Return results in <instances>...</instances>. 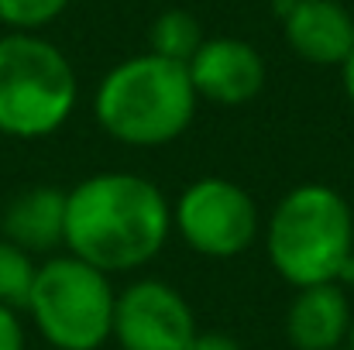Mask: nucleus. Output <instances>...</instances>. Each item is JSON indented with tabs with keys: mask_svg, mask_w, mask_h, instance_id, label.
<instances>
[{
	"mask_svg": "<svg viewBox=\"0 0 354 350\" xmlns=\"http://www.w3.org/2000/svg\"><path fill=\"white\" fill-rule=\"evenodd\" d=\"M172 237V203L134 172H100L66 189V251L107 275L155 261Z\"/></svg>",
	"mask_w": 354,
	"mask_h": 350,
	"instance_id": "1",
	"label": "nucleus"
},
{
	"mask_svg": "<svg viewBox=\"0 0 354 350\" xmlns=\"http://www.w3.org/2000/svg\"><path fill=\"white\" fill-rule=\"evenodd\" d=\"M196 90L183 62L141 52L118 62L93 93V117L107 137L127 148H165L196 117Z\"/></svg>",
	"mask_w": 354,
	"mask_h": 350,
	"instance_id": "2",
	"label": "nucleus"
},
{
	"mask_svg": "<svg viewBox=\"0 0 354 350\" xmlns=\"http://www.w3.org/2000/svg\"><path fill=\"white\" fill-rule=\"evenodd\" d=\"M265 247L275 275L292 289L337 282L354 254V210L334 186H292L272 210Z\"/></svg>",
	"mask_w": 354,
	"mask_h": 350,
	"instance_id": "3",
	"label": "nucleus"
},
{
	"mask_svg": "<svg viewBox=\"0 0 354 350\" xmlns=\"http://www.w3.org/2000/svg\"><path fill=\"white\" fill-rule=\"evenodd\" d=\"M80 83L69 55L38 31L0 35V134L41 141L66 127Z\"/></svg>",
	"mask_w": 354,
	"mask_h": 350,
	"instance_id": "4",
	"label": "nucleus"
},
{
	"mask_svg": "<svg viewBox=\"0 0 354 350\" xmlns=\"http://www.w3.org/2000/svg\"><path fill=\"white\" fill-rule=\"evenodd\" d=\"M114 299L107 271L73 254H52L38 264L24 309L55 350H100L114 330Z\"/></svg>",
	"mask_w": 354,
	"mask_h": 350,
	"instance_id": "5",
	"label": "nucleus"
},
{
	"mask_svg": "<svg viewBox=\"0 0 354 350\" xmlns=\"http://www.w3.org/2000/svg\"><path fill=\"white\" fill-rule=\"evenodd\" d=\"M258 231V203L244 186L224 175H203L189 182L172 203V233H179L189 251L210 261H231L244 254Z\"/></svg>",
	"mask_w": 354,
	"mask_h": 350,
	"instance_id": "6",
	"label": "nucleus"
},
{
	"mask_svg": "<svg viewBox=\"0 0 354 350\" xmlns=\"http://www.w3.org/2000/svg\"><path fill=\"white\" fill-rule=\"evenodd\" d=\"M196 330L193 306L169 282L138 278L114 299L111 337L120 350H186Z\"/></svg>",
	"mask_w": 354,
	"mask_h": 350,
	"instance_id": "7",
	"label": "nucleus"
},
{
	"mask_svg": "<svg viewBox=\"0 0 354 350\" xmlns=\"http://www.w3.org/2000/svg\"><path fill=\"white\" fill-rule=\"evenodd\" d=\"M186 72L196 97L221 107H241L254 100L268 79L261 52L251 41L231 38V35L207 38L196 48V55L186 62Z\"/></svg>",
	"mask_w": 354,
	"mask_h": 350,
	"instance_id": "8",
	"label": "nucleus"
},
{
	"mask_svg": "<svg viewBox=\"0 0 354 350\" xmlns=\"http://www.w3.org/2000/svg\"><path fill=\"white\" fill-rule=\"evenodd\" d=\"M282 17V38L310 66H337L354 48V14L341 0H296Z\"/></svg>",
	"mask_w": 354,
	"mask_h": 350,
	"instance_id": "9",
	"label": "nucleus"
},
{
	"mask_svg": "<svg viewBox=\"0 0 354 350\" xmlns=\"http://www.w3.org/2000/svg\"><path fill=\"white\" fill-rule=\"evenodd\" d=\"M351 320V299L341 282L306 285V289H296L286 309V340L296 350L344 347Z\"/></svg>",
	"mask_w": 354,
	"mask_h": 350,
	"instance_id": "10",
	"label": "nucleus"
},
{
	"mask_svg": "<svg viewBox=\"0 0 354 350\" xmlns=\"http://www.w3.org/2000/svg\"><path fill=\"white\" fill-rule=\"evenodd\" d=\"M0 237L28 254H48L66 244V189L28 186L21 189L0 217Z\"/></svg>",
	"mask_w": 354,
	"mask_h": 350,
	"instance_id": "11",
	"label": "nucleus"
},
{
	"mask_svg": "<svg viewBox=\"0 0 354 350\" xmlns=\"http://www.w3.org/2000/svg\"><path fill=\"white\" fill-rule=\"evenodd\" d=\"M203 41H207V35H203L200 17L183 10V7L162 10L148 24V52H155L162 59H172V62H183V66L196 55V48Z\"/></svg>",
	"mask_w": 354,
	"mask_h": 350,
	"instance_id": "12",
	"label": "nucleus"
},
{
	"mask_svg": "<svg viewBox=\"0 0 354 350\" xmlns=\"http://www.w3.org/2000/svg\"><path fill=\"white\" fill-rule=\"evenodd\" d=\"M35 271H38L35 254H28L17 244L0 237V306L24 309L31 285H35Z\"/></svg>",
	"mask_w": 354,
	"mask_h": 350,
	"instance_id": "13",
	"label": "nucleus"
},
{
	"mask_svg": "<svg viewBox=\"0 0 354 350\" xmlns=\"http://www.w3.org/2000/svg\"><path fill=\"white\" fill-rule=\"evenodd\" d=\"M73 0H0V24L10 31H41L66 14Z\"/></svg>",
	"mask_w": 354,
	"mask_h": 350,
	"instance_id": "14",
	"label": "nucleus"
},
{
	"mask_svg": "<svg viewBox=\"0 0 354 350\" xmlns=\"http://www.w3.org/2000/svg\"><path fill=\"white\" fill-rule=\"evenodd\" d=\"M28 337H24V323L17 316V309L0 306V350H24Z\"/></svg>",
	"mask_w": 354,
	"mask_h": 350,
	"instance_id": "15",
	"label": "nucleus"
},
{
	"mask_svg": "<svg viewBox=\"0 0 354 350\" xmlns=\"http://www.w3.org/2000/svg\"><path fill=\"white\" fill-rule=\"evenodd\" d=\"M186 350H244L231 333H221V330H196V337L189 340Z\"/></svg>",
	"mask_w": 354,
	"mask_h": 350,
	"instance_id": "16",
	"label": "nucleus"
},
{
	"mask_svg": "<svg viewBox=\"0 0 354 350\" xmlns=\"http://www.w3.org/2000/svg\"><path fill=\"white\" fill-rule=\"evenodd\" d=\"M341 83H344V93H348V100H351V107H354V48H351V55L341 62Z\"/></svg>",
	"mask_w": 354,
	"mask_h": 350,
	"instance_id": "17",
	"label": "nucleus"
},
{
	"mask_svg": "<svg viewBox=\"0 0 354 350\" xmlns=\"http://www.w3.org/2000/svg\"><path fill=\"white\" fill-rule=\"evenodd\" d=\"M289 3H296V0H272V7H275V10H286Z\"/></svg>",
	"mask_w": 354,
	"mask_h": 350,
	"instance_id": "18",
	"label": "nucleus"
},
{
	"mask_svg": "<svg viewBox=\"0 0 354 350\" xmlns=\"http://www.w3.org/2000/svg\"><path fill=\"white\" fill-rule=\"evenodd\" d=\"M344 347L354 350V320H351V330H348V340H344Z\"/></svg>",
	"mask_w": 354,
	"mask_h": 350,
	"instance_id": "19",
	"label": "nucleus"
},
{
	"mask_svg": "<svg viewBox=\"0 0 354 350\" xmlns=\"http://www.w3.org/2000/svg\"><path fill=\"white\" fill-rule=\"evenodd\" d=\"M334 350H348V347H334Z\"/></svg>",
	"mask_w": 354,
	"mask_h": 350,
	"instance_id": "20",
	"label": "nucleus"
}]
</instances>
